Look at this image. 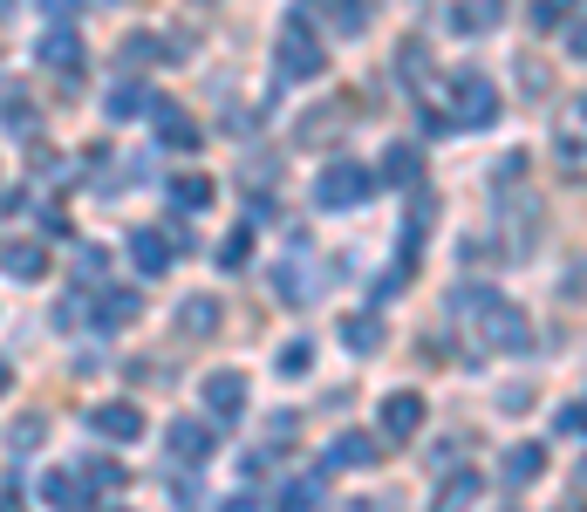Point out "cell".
Masks as SVG:
<instances>
[{"mask_svg":"<svg viewBox=\"0 0 587 512\" xmlns=\"http://www.w3.org/2000/svg\"><path fill=\"white\" fill-rule=\"evenodd\" d=\"M321 69H328V48L308 28V14L280 21V41H273V75H280V83H315Z\"/></svg>","mask_w":587,"mask_h":512,"instance_id":"obj_1","label":"cell"},{"mask_svg":"<svg viewBox=\"0 0 587 512\" xmlns=\"http://www.w3.org/2000/svg\"><path fill=\"white\" fill-rule=\"evenodd\" d=\"M499 117V83L485 69H457L451 75V123L457 131H485Z\"/></svg>","mask_w":587,"mask_h":512,"instance_id":"obj_2","label":"cell"},{"mask_svg":"<svg viewBox=\"0 0 587 512\" xmlns=\"http://www.w3.org/2000/svg\"><path fill=\"white\" fill-rule=\"evenodd\" d=\"M369 198H376V178L363 164H328L315 178V205L321 212H355V205H369Z\"/></svg>","mask_w":587,"mask_h":512,"instance_id":"obj_3","label":"cell"},{"mask_svg":"<svg viewBox=\"0 0 587 512\" xmlns=\"http://www.w3.org/2000/svg\"><path fill=\"white\" fill-rule=\"evenodd\" d=\"M478 336L492 342L499 355H526V349H533V321L519 315L513 301H485V307H478Z\"/></svg>","mask_w":587,"mask_h":512,"instance_id":"obj_4","label":"cell"},{"mask_svg":"<svg viewBox=\"0 0 587 512\" xmlns=\"http://www.w3.org/2000/svg\"><path fill=\"white\" fill-rule=\"evenodd\" d=\"M553 158L567 171H587V96H567L553 117Z\"/></svg>","mask_w":587,"mask_h":512,"instance_id":"obj_5","label":"cell"},{"mask_svg":"<svg viewBox=\"0 0 587 512\" xmlns=\"http://www.w3.org/2000/svg\"><path fill=\"white\" fill-rule=\"evenodd\" d=\"M171 328L185 342H206V336H219V328H225V301L219 294H185V301H178V315H171Z\"/></svg>","mask_w":587,"mask_h":512,"instance_id":"obj_6","label":"cell"},{"mask_svg":"<svg viewBox=\"0 0 587 512\" xmlns=\"http://www.w3.org/2000/svg\"><path fill=\"white\" fill-rule=\"evenodd\" d=\"M376 424H382V438H390V444L417 438V430H424V397L417 390H390V397H382V410H376Z\"/></svg>","mask_w":587,"mask_h":512,"instance_id":"obj_7","label":"cell"},{"mask_svg":"<svg viewBox=\"0 0 587 512\" xmlns=\"http://www.w3.org/2000/svg\"><path fill=\"white\" fill-rule=\"evenodd\" d=\"M35 62L48 75H62V83H75V69H83V35H75V28H48L35 41Z\"/></svg>","mask_w":587,"mask_h":512,"instance_id":"obj_8","label":"cell"},{"mask_svg":"<svg viewBox=\"0 0 587 512\" xmlns=\"http://www.w3.org/2000/svg\"><path fill=\"white\" fill-rule=\"evenodd\" d=\"M164 451L178 458V465H206V458H212V424H198V417H171Z\"/></svg>","mask_w":587,"mask_h":512,"instance_id":"obj_9","label":"cell"},{"mask_svg":"<svg viewBox=\"0 0 587 512\" xmlns=\"http://www.w3.org/2000/svg\"><path fill=\"white\" fill-rule=\"evenodd\" d=\"M89 430H96V438H117V444H137L144 438V410L137 403H96Z\"/></svg>","mask_w":587,"mask_h":512,"instance_id":"obj_10","label":"cell"},{"mask_svg":"<svg viewBox=\"0 0 587 512\" xmlns=\"http://www.w3.org/2000/svg\"><path fill=\"white\" fill-rule=\"evenodd\" d=\"M273 294H280V301H294V307H308V301H315V267H308V240H301V233H294V260L273 273Z\"/></svg>","mask_w":587,"mask_h":512,"instance_id":"obj_11","label":"cell"},{"mask_svg":"<svg viewBox=\"0 0 587 512\" xmlns=\"http://www.w3.org/2000/svg\"><path fill=\"white\" fill-rule=\"evenodd\" d=\"M131 260H137L144 273H171V260H178V240L164 233V225H137V233H131Z\"/></svg>","mask_w":587,"mask_h":512,"instance_id":"obj_12","label":"cell"},{"mask_svg":"<svg viewBox=\"0 0 587 512\" xmlns=\"http://www.w3.org/2000/svg\"><path fill=\"white\" fill-rule=\"evenodd\" d=\"M206 410H212L219 424H233L240 410H246V376L240 369H212L206 376Z\"/></svg>","mask_w":587,"mask_h":512,"instance_id":"obj_13","label":"cell"},{"mask_svg":"<svg viewBox=\"0 0 587 512\" xmlns=\"http://www.w3.org/2000/svg\"><path fill=\"white\" fill-rule=\"evenodd\" d=\"M150 123H158V144H171V150H198L206 144V131H198L178 102H150Z\"/></svg>","mask_w":587,"mask_h":512,"instance_id":"obj_14","label":"cell"},{"mask_svg":"<svg viewBox=\"0 0 587 512\" xmlns=\"http://www.w3.org/2000/svg\"><path fill=\"white\" fill-rule=\"evenodd\" d=\"M328 465H335V472H369L376 465V438H369V430H342V438L328 444Z\"/></svg>","mask_w":587,"mask_h":512,"instance_id":"obj_15","label":"cell"},{"mask_svg":"<svg viewBox=\"0 0 587 512\" xmlns=\"http://www.w3.org/2000/svg\"><path fill=\"white\" fill-rule=\"evenodd\" d=\"M0 267H8L14 280H41L48 273V246L41 240H8L0 246Z\"/></svg>","mask_w":587,"mask_h":512,"instance_id":"obj_16","label":"cell"},{"mask_svg":"<svg viewBox=\"0 0 587 512\" xmlns=\"http://www.w3.org/2000/svg\"><path fill=\"white\" fill-rule=\"evenodd\" d=\"M41 499L56 505V512H89V485L75 478V472H48L41 478Z\"/></svg>","mask_w":587,"mask_h":512,"instance_id":"obj_17","label":"cell"},{"mask_svg":"<svg viewBox=\"0 0 587 512\" xmlns=\"http://www.w3.org/2000/svg\"><path fill=\"white\" fill-rule=\"evenodd\" d=\"M137 315H144L137 288H103V301H96V321H103V328H131Z\"/></svg>","mask_w":587,"mask_h":512,"instance_id":"obj_18","label":"cell"},{"mask_svg":"<svg viewBox=\"0 0 587 512\" xmlns=\"http://www.w3.org/2000/svg\"><path fill=\"white\" fill-rule=\"evenodd\" d=\"M478 492H485V478H478V472H451V478L438 485V505H430V512H472Z\"/></svg>","mask_w":587,"mask_h":512,"instance_id":"obj_19","label":"cell"},{"mask_svg":"<svg viewBox=\"0 0 587 512\" xmlns=\"http://www.w3.org/2000/svg\"><path fill=\"white\" fill-rule=\"evenodd\" d=\"M41 438H48V417H41V410H21V417L8 424V451H14V458H35Z\"/></svg>","mask_w":587,"mask_h":512,"instance_id":"obj_20","label":"cell"},{"mask_svg":"<svg viewBox=\"0 0 587 512\" xmlns=\"http://www.w3.org/2000/svg\"><path fill=\"white\" fill-rule=\"evenodd\" d=\"M444 21H451V35H485L499 21V0H457Z\"/></svg>","mask_w":587,"mask_h":512,"instance_id":"obj_21","label":"cell"},{"mask_svg":"<svg viewBox=\"0 0 587 512\" xmlns=\"http://www.w3.org/2000/svg\"><path fill=\"white\" fill-rule=\"evenodd\" d=\"M540 472H547V451L540 444H513V451H505V478H513V485H533Z\"/></svg>","mask_w":587,"mask_h":512,"instance_id":"obj_22","label":"cell"},{"mask_svg":"<svg viewBox=\"0 0 587 512\" xmlns=\"http://www.w3.org/2000/svg\"><path fill=\"white\" fill-rule=\"evenodd\" d=\"M417 171H424L417 144H390V150H382V178H396V185H417Z\"/></svg>","mask_w":587,"mask_h":512,"instance_id":"obj_23","label":"cell"},{"mask_svg":"<svg viewBox=\"0 0 587 512\" xmlns=\"http://www.w3.org/2000/svg\"><path fill=\"white\" fill-rule=\"evenodd\" d=\"M178 205H185V212H206V205H212V178H198V171H185V178H171V185H164Z\"/></svg>","mask_w":587,"mask_h":512,"instance_id":"obj_24","label":"cell"},{"mask_svg":"<svg viewBox=\"0 0 587 512\" xmlns=\"http://www.w3.org/2000/svg\"><path fill=\"white\" fill-rule=\"evenodd\" d=\"M342 342H348L355 355H376V349H382V321H376V315H348V321H342Z\"/></svg>","mask_w":587,"mask_h":512,"instance_id":"obj_25","label":"cell"},{"mask_svg":"<svg viewBox=\"0 0 587 512\" xmlns=\"http://www.w3.org/2000/svg\"><path fill=\"white\" fill-rule=\"evenodd\" d=\"M273 505H280V512H315V505H321V478H294V485H280Z\"/></svg>","mask_w":587,"mask_h":512,"instance_id":"obj_26","label":"cell"},{"mask_svg":"<svg viewBox=\"0 0 587 512\" xmlns=\"http://www.w3.org/2000/svg\"><path fill=\"white\" fill-rule=\"evenodd\" d=\"M212 260H219L225 273H240V267L253 260V233H246V225H233V233H225V240L212 246Z\"/></svg>","mask_w":587,"mask_h":512,"instance_id":"obj_27","label":"cell"},{"mask_svg":"<svg viewBox=\"0 0 587 512\" xmlns=\"http://www.w3.org/2000/svg\"><path fill=\"white\" fill-rule=\"evenodd\" d=\"M144 110V83H117L110 96H103V117L110 123H123V117H137Z\"/></svg>","mask_w":587,"mask_h":512,"instance_id":"obj_28","label":"cell"},{"mask_svg":"<svg viewBox=\"0 0 587 512\" xmlns=\"http://www.w3.org/2000/svg\"><path fill=\"white\" fill-rule=\"evenodd\" d=\"M83 485H89V492H123V465H117V458H89Z\"/></svg>","mask_w":587,"mask_h":512,"instance_id":"obj_29","label":"cell"},{"mask_svg":"<svg viewBox=\"0 0 587 512\" xmlns=\"http://www.w3.org/2000/svg\"><path fill=\"white\" fill-rule=\"evenodd\" d=\"M0 117L14 123V137H35V102L21 96V89H8V96H0Z\"/></svg>","mask_w":587,"mask_h":512,"instance_id":"obj_30","label":"cell"},{"mask_svg":"<svg viewBox=\"0 0 587 512\" xmlns=\"http://www.w3.org/2000/svg\"><path fill=\"white\" fill-rule=\"evenodd\" d=\"M273 369H280V376H308V369H315V342H288V349L273 355Z\"/></svg>","mask_w":587,"mask_h":512,"instance_id":"obj_31","label":"cell"},{"mask_svg":"<svg viewBox=\"0 0 587 512\" xmlns=\"http://www.w3.org/2000/svg\"><path fill=\"white\" fill-rule=\"evenodd\" d=\"M328 131H342V110H315V117H301V144H328Z\"/></svg>","mask_w":587,"mask_h":512,"instance_id":"obj_32","label":"cell"},{"mask_svg":"<svg viewBox=\"0 0 587 512\" xmlns=\"http://www.w3.org/2000/svg\"><path fill=\"white\" fill-rule=\"evenodd\" d=\"M567 8H574V0H533V28H540V35H553L560 21H567Z\"/></svg>","mask_w":587,"mask_h":512,"instance_id":"obj_33","label":"cell"},{"mask_svg":"<svg viewBox=\"0 0 587 512\" xmlns=\"http://www.w3.org/2000/svg\"><path fill=\"white\" fill-rule=\"evenodd\" d=\"M335 14H342V35H363L369 28V0H335Z\"/></svg>","mask_w":587,"mask_h":512,"instance_id":"obj_34","label":"cell"},{"mask_svg":"<svg viewBox=\"0 0 587 512\" xmlns=\"http://www.w3.org/2000/svg\"><path fill=\"white\" fill-rule=\"evenodd\" d=\"M560 430H580V438H587V403H567V410H560Z\"/></svg>","mask_w":587,"mask_h":512,"instance_id":"obj_35","label":"cell"},{"mask_svg":"<svg viewBox=\"0 0 587 512\" xmlns=\"http://www.w3.org/2000/svg\"><path fill=\"white\" fill-rule=\"evenodd\" d=\"M567 48H574V56L587 62V21H574V28H567Z\"/></svg>","mask_w":587,"mask_h":512,"instance_id":"obj_36","label":"cell"},{"mask_svg":"<svg viewBox=\"0 0 587 512\" xmlns=\"http://www.w3.org/2000/svg\"><path fill=\"white\" fill-rule=\"evenodd\" d=\"M41 8H48V14H75V8H83V0H41Z\"/></svg>","mask_w":587,"mask_h":512,"instance_id":"obj_37","label":"cell"},{"mask_svg":"<svg viewBox=\"0 0 587 512\" xmlns=\"http://www.w3.org/2000/svg\"><path fill=\"white\" fill-rule=\"evenodd\" d=\"M0 512H21V499H14V492H0Z\"/></svg>","mask_w":587,"mask_h":512,"instance_id":"obj_38","label":"cell"},{"mask_svg":"<svg viewBox=\"0 0 587 512\" xmlns=\"http://www.w3.org/2000/svg\"><path fill=\"white\" fill-rule=\"evenodd\" d=\"M8 382H14V369H8V363H0V397H8Z\"/></svg>","mask_w":587,"mask_h":512,"instance_id":"obj_39","label":"cell"},{"mask_svg":"<svg viewBox=\"0 0 587 512\" xmlns=\"http://www.w3.org/2000/svg\"><path fill=\"white\" fill-rule=\"evenodd\" d=\"M8 8H14V0H0V21H8Z\"/></svg>","mask_w":587,"mask_h":512,"instance_id":"obj_40","label":"cell"}]
</instances>
